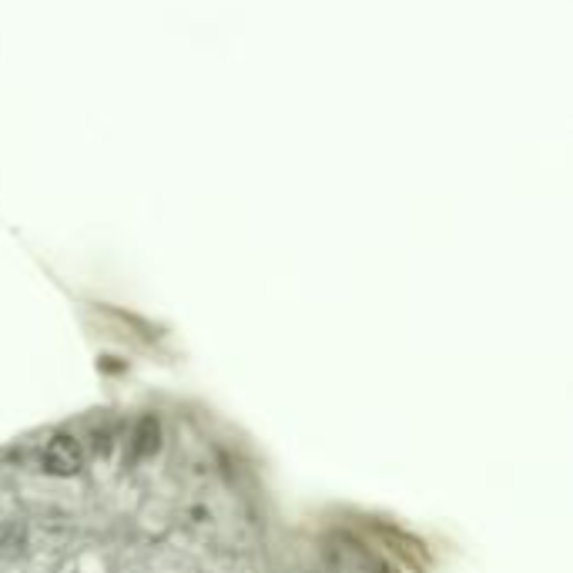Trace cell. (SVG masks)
Returning a JSON list of instances; mask_svg holds the SVG:
<instances>
[{"label": "cell", "instance_id": "cell-1", "mask_svg": "<svg viewBox=\"0 0 573 573\" xmlns=\"http://www.w3.org/2000/svg\"><path fill=\"white\" fill-rule=\"evenodd\" d=\"M44 466L54 476H78L84 466V450L71 433H57L44 450Z\"/></svg>", "mask_w": 573, "mask_h": 573}, {"label": "cell", "instance_id": "cell-2", "mask_svg": "<svg viewBox=\"0 0 573 573\" xmlns=\"http://www.w3.org/2000/svg\"><path fill=\"white\" fill-rule=\"evenodd\" d=\"M135 460H151L161 450V423L158 416H141L135 426Z\"/></svg>", "mask_w": 573, "mask_h": 573}]
</instances>
